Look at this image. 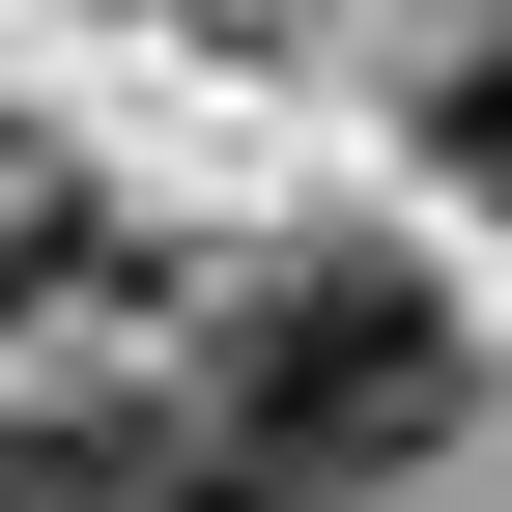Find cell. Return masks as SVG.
Segmentation results:
<instances>
[{
	"mask_svg": "<svg viewBox=\"0 0 512 512\" xmlns=\"http://www.w3.org/2000/svg\"><path fill=\"white\" fill-rule=\"evenodd\" d=\"M456 399H484V342H456L427 256H285V285L228 313V484H285V512L456 456Z\"/></svg>",
	"mask_w": 512,
	"mask_h": 512,
	"instance_id": "6da1fadb",
	"label": "cell"
},
{
	"mask_svg": "<svg viewBox=\"0 0 512 512\" xmlns=\"http://www.w3.org/2000/svg\"><path fill=\"white\" fill-rule=\"evenodd\" d=\"M0 512H171L143 427H0Z\"/></svg>",
	"mask_w": 512,
	"mask_h": 512,
	"instance_id": "7a4b0ae2",
	"label": "cell"
},
{
	"mask_svg": "<svg viewBox=\"0 0 512 512\" xmlns=\"http://www.w3.org/2000/svg\"><path fill=\"white\" fill-rule=\"evenodd\" d=\"M427 143H456L484 200H512V0H456V57H427Z\"/></svg>",
	"mask_w": 512,
	"mask_h": 512,
	"instance_id": "3957f363",
	"label": "cell"
},
{
	"mask_svg": "<svg viewBox=\"0 0 512 512\" xmlns=\"http://www.w3.org/2000/svg\"><path fill=\"white\" fill-rule=\"evenodd\" d=\"M171 512H285V484H228V456H200V484H171Z\"/></svg>",
	"mask_w": 512,
	"mask_h": 512,
	"instance_id": "277c9868",
	"label": "cell"
}]
</instances>
